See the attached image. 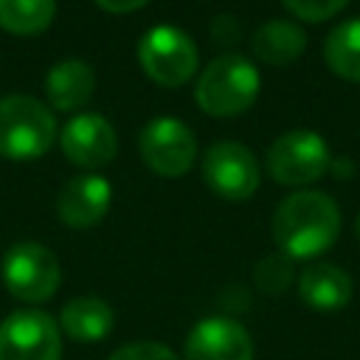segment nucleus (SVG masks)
I'll list each match as a JSON object with an SVG mask.
<instances>
[{"mask_svg":"<svg viewBox=\"0 0 360 360\" xmlns=\"http://www.w3.org/2000/svg\"><path fill=\"white\" fill-rule=\"evenodd\" d=\"M59 143H62L65 158L73 166H82V169L107 166L115 158V152H118L115 129L98 112H79V115H73L62 127Z\"/></svg>","mask_w":360,"mask_h":360,"instance_id":"10","label":"nucleus"},{"mask_svg":"<svg viewBox=\"0 0 360 360\" xmlns=\"http://www.w3.org/2000/svg\"><path fill=\"white\" fill-rule=\"evenodd\" d=\"M340 208L323 191H295L273 214V239L287 259H315L335 245Z\"/></svg>","mask_w":360,"mask_h":360,"instance_id":"1","label":"nucleus"},{"mask_svg":"<svg viewBox=\"0 0 360 360\" xmlns=\"http://www.w3.org/2000/svg\"><path fill=\"white\" fill-rule=\"evenodd\" d=\"M104 11H112V14H129V11H138L143 8L149 0H96Z\"/></svg>","mask_w":360,"mask_h":360,"instance_id":"23","label":"nucleus"},{"mask_svg":"<svg viewBox=\"0 0 360 360\" xmlns=\"http://www.w3.org/2000/svg\"><path fill=\"white\" fill-rule=\"evenodd\" d=\"M183 360H253V340L233 318H202L186 338Z\"/></svg>","mask_w":360,"mask_h":360,"instance_id":"11","label":"nucleus"},{"mask_svg":"<svg viewBox=\"0 0 360 360\" xmlns=\"http://www.w3.org/2000/svg\"><path fill=\"white\" fill-rule=\"evenodd\" d=\"M0 360H62V329L42 309H17L0 321Z\"/></svg>","mask_w":360,"mask_h":360,"instance_id":"7","label":"nucleus"},{"mask_svg":"<svg viewBox=\"0 0 360 360\" xmlns=\"http://www.w3.org/2000/svg\"><path fill=\"white\" fill-rule=\"evenodd\" d=\"M262 87V76L250 59L239 53H222L202 68L194 84V101L214 118H231L245 112Z\"/></svg>","mask_w":360,"mask_h":360,"instance_id":"2","label":"nucleus"},{"mask_svg":"<svg viewBox=\"0 0 360 360\" xmlns=\"http://www.w3.org/2000/svg\"><path fill=\"white\" fill-rule=\"evenodd\" d=\"M298 295L307 307L318 312H335L343 309L352 298V278L338 264H309L298 276Z\"/></svg>","mask_w":360,"mask_h":360,"instance_id":"13","label":"nucleus"},{"mask_svg":"<svg viewBox=\"0 0 360 360\" xmlns=\"http://www.w3.org/2000/svg\"><path fill=\"white\" fill-rule=\"evenodd\" d=\"M354 231H357V239H360V217H357V222H354Z\"/></svg>","mask_w":360,"mask_h":360,"instance_id":"24","label":"nucleus"},{"mask_svg":"<svg viewBox=\"0 0 360 360\" xmlns=\"http://www.w3.org/2000/svg\"><path fill=\"white\" fill-rule=\"evenodd\" d=\"M349 0H284V6L298 17V20H307V22H321V20H329L335 17Z\"/></svg>","mask_w":360,"mask_h":360,"instance_id":"20","label":"nucleus"},{"mask_svg":"<svg viewBox=\"0 0 360 360\" xmlns=\"http://www.w3.org/2000/svg\"><path fill=\"white\" fill-rule=\"evenodd\" d=\"M56 323L68 338H73L79 343H96L112 332L115 312L98 295H79L62 307Z\"/></svg>","mask_w":360,"mask_h":360,"instance_id":"15","label":"nucleus"},{"mask_svg":"<svg viewBox=\"0 0 360 360\" xmlns=\"http://www.w3.org/2000/svg\"><path fill=\"white\" fill-rule=\"evenodd\" d=\"M56 0H0V28L31 37L53 22Z\"/></svg>","mask_w":360,"mask_h":360,"instance_id":"18","label":"nucleus"},{"mask_svg":"<svg viewBox=\"0 0 360 360\" xmlns=\"http://www.w3.org/2000/svg\"><path fill=\"white\" fill-rule=\"evenodd\" d=\"M292 281V259H287L284 253L276 256H264L256 264V284L259 290H264L267 295H278L290 287Z\"/></svg>","mask_w":360,"mask_h":360,"instance_id":"19","label":"nucleus"},{"mask_svg":"<svg viewBox=\"0 0 360 360\" xmlns=\"http://www.w3.org/2000/svg\"><path fill=\"white\" fill-rule=\"evenodd\" d=\"M307 48V34L298 22L290 20H267L253 34V53L267 65H290Z\"/></svg>","mask_w":360,"mask_h":360,"instance_id":"16","label":"nucleus"},{"mask_svg":"<svg viewBox=\"0 0 360 360\" xmlns=\"http://www.w3.org/2000/svg\"><path fill=\"white\" fill-rule=\"evenodd\" d=\"M211 37L219 42V45H231L239 39V22L231 17V14H222L211 22Z\"/></svg>","mask_w":360,"mask_h":360,"instance_id":"22","label":"nucleus"},{"mask_svg":"<svg viewBox=\"0 0 360 360\" xmlns=\"http://www.w3.org/2000/svg\"><path fill=\"white\" fill-rule=\"evenodd\" d=\"M56 138L53 112L31 96L0 98V158L37 160Z\"/></svg>","mask_w":360,"mask_h":360,"instance_id":"3","label":"nucleus"},{"mask_svg":"<svg viewBox=\"0 0 360 360\" xmlns=\"http://www.w3.org/2000/svg\"><path fill=\"white\" fill-rule=\"evenodd\" d=\"M332 166L326 141L312 129H290L267 149V172L281 186L315 183Z\"/></svg>","mask_w":360,"mask_h":360,"instance_id":"6","label":"nucleus"},{"mask_svg":"<svg viewBox=\"0 0 360 360\" xmlns=\"http://www.w3.org/2000/svg\"><path fill=\"white\" fill-rule=\"evenodd\" d=\"M112 202V188L101 174H76L70 177L56 197V214L68 228L84 231L104 219Z\"/></svg>","mask_w":360,"mask_h":360,"instance_id":"12","label":"nucleus"},{"mask_svg":"<svg viewBox=\"0 0 360 360\" xmlns=\"http://www.w3.org/2000/svg\"><path fill=\"white\" fill-rule=\"evenodd\" d=\"M96 87L93 68L84 59H59L45 76V96L53 110L70 112L90 101Z\"/></svg>","mask_w":360,"mask_h":360,"instance_id":"14","label":"nucleus"},{"mask_svg":"<svg viewBox=\"0 0 360 360\" xmlns=\"http://www.w3.org/2000/svg\"><path fill=\"white\" fill-rule=\"evenodd\" d=\"M138 62L152 82L163 87H180L194 76L200 53L186 31L174 25H155L138 42Z\"/></svg>","mask_w":360,"mask_h":360,"instance_id":"4","label":"nucleus"},{"mask_svg":"<svg viewBox=\"0 0 360 360\" xmlns=\"http://www.w3.org/2000/svg\"><path fill=\"white\" fill-rule=\"evenodd\" d=\"M202 177L208 188L231 202H242L253 197L259 188V166L248 146L236 141H219L208 146L202 158Z\"/></svg>","mask_w":360,"mask_h":360,"instance_id":"9","label":"nucleus"},{"mask_svg":"<svg viewBox=\"0 0 360 360\" xmlns=\"http://www.w3.org/2000/svg\"><path fill=\"white\" fill-rule=\"evenodd\" d=\"M107 360H180V357L166 343L138 340V343H127V346L115 349Z\"/></svg>","mask_w":360,"mask_h":360,"instance_id":"21","label":"nucleus"},{"mask_svg":"<svg viewBox=\"0 0 360 360\" xmlns=\"http://www.w3.org/2000/svg\"><path fill=\"white\" fill-rule=\"evenodd\" d=\"M143 163L160 177H180L197 158V138L180 118H152L138 138Z\"/></svg>","mask_w":360,"mask_h":360,"instance_id":"8","label":"nucleus"},{"mask_svg":"<svg viewBox=\"0 0 360 360\" xmlns=\"http://www.w3.org/2000/svg\"><path fill=\"white\" fill-rule=\"evenodd\" d=\"M0 276L6 290L25 304H42L59 290V262L39 242H17L6 250Z\"/></svg>","mask_w":360,"mask_h":360,"instance_id":"5","label":"nucleus"},{"mask_svg":"<svg viewBox=\"0 0 360 360\" xmlns=\"http://www.w3.org/2000/svg\"><path fill=\"white\" fill-rule=\"evenodd\" d=\"M323 59L346 82H360V17L335 25L323 42Z\"/></svg>","mask_w":360,"mask_h":360,"instance_id":"17","label":"nucleus"}]
</instances>
